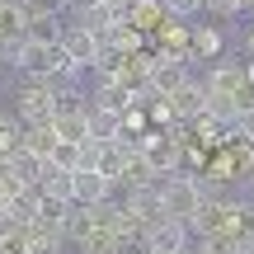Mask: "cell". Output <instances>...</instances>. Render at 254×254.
<instances>
[{
    "mask_svg": "<svg viewBox=\"0 0 254 254\" xmlns=\"http://www.w3.org/2000/svg\"><path fill=\"white\" fill-rule=\"evenodd\" d=\"M207 14H217V19H236V14H245V0H207Z\"/></svg>",
    "mask_w": 254,
    "mask_h": 254,
    "instance_id": "44dd1931",
    "label": "cell"
},
{
    "mask_svg": "<svg viewBox=\"0 0 254 254\" xmlns=\"http://www.w3.org/2000/svg\"><path fill=\"white\" fill-rule=\"evenodd\" d=\"M90 132H94V141H123V113L90 104Z\"/></svg>",
    "mask_w": 254,
    "mask_h": 254,
    "instance_id": "7c38bea8",
    "label": "cell"
},
{
    "mask_svg": "<svg viewBox=\"0 0 254 254\" xmlns=\"http://www.w3.org/2000/svg\"><path fill=\"white\" fill-rule=\"evenodd\" d=\"M109 189L113 184L104 179L99 170H75V207H99V202H109Z\"/></svg>",
    "mask_w": 254,
    "mask_h": 254,
    "instance_id": "ba28073f",
    "label": "cell"
},
{
    "mask_svg": "<svg viewBox=\"0 0 254 254\" xmlns=\"http://www.w3.org/2000/svg\"><path fill=\"white\" fill-rule=\"evenodd\" d=\"M160 198H165V217L189 226V221H193V212L207 202V189H202V179H198V174H170V179L160 184Z\"/></svg>",
    "mask_w": 254,
    "mask_h": 254,
    "instance_id": "6da1fadb",
    "label": "cell"
},
{
    "mask_svg": "<svg viewBox=\"0 0 254 254\" xmlns=\"http://www.w3.org/2000/svg\"><path fill=\"white\" fill-rule=\"evenodd\" d=\"M207 99H240V90L250 85V75H245V62H236V57H221L217 66L207 71Z\"/></svg>",
    "mask_w": 254,
    "mask_h": 254,
    "instance_id": "3957f363",
    "label": "cell"
},
{
    "mask_svg": "<svg viewBox=\"0 0 254 254\" xmlns=\"http://www.w3.org/2000/svg\"><path fill=\"white\" fill-rule=\"evenodd\" d=\"M5 221H9V202L0 198V226H5Z\"/></svg>",
    "mask_w": 254,
    "mask_h": 254,
    "instance_id": "603a6c76",
    "label": "cell"
},
{
    "mask_svg": "<svg viewBox=\"0 0 254 254\" xmlns=\"http://www.w3.org/2000/svg\"><path fill=\"white\" fill-rule=\"evenodd\" d=\"M5 170L14 174V179H24L28 189H38V184H43V174H47V160H38V155H28L24 146H19V151L5 160Z\"/></svg>",
    "mask_w": 254,
    "mask_h": 254,
    "instance_id": "4fadbf2b",
    "label": "cell"
},
{
    "mask_svg": "<svg viewBox=\"0 0 254 254\" xmlns=\"http://www.w3.org/2000/svg\"><path fill=\"white\" fill-rule=\"evenodd\" d=\"M165 0H132L127 5V24L132 28H141V33H160V24H165Z\"/></svg>",
    "mask_w": 254,
    "mask_h": 254,
    "instance_id": "8fae6325",
    "label": "cell"
},
{
    "mask_svg": "<svg viewBox=\"0 0 254 254\" xmlns=\"http://www.w3.org/2000/svg\"><path fill=\"white\" fill-rule=\"evenodd\" d=\"M66 9H71V0H28L24 14H28V28H33V24H57Z\"/></svg>",
    "mask_w": 254,
    "mask_h": 254,
    "instance_id": "9a60e30c",
    "label": "cell"
},
{
    "mask_svg": "<svg viewBox=\"0 0 254 254\" xmlns=\"http://www.w3.org/2000/svg\"><path fill=\"white\" fill-rule=\"evenodd\" d=\"M24 151L38 155V160H52V151H57V132H52V127H24Z\"/></svg>",
    "mask_w": 254,
    "mask_h": 254,
    "instance_id": "2e32d148",
    "label": "cell"
},
{
    "mask_svg": "<svg viewBox=\"0 0 254 254\" xmlns=\"http://www.w3.org/2000/svg\"><path fill=\"white\" fill-rule=\"evenodd\" d=\"M127 250H132V245H127L118 231H94V236L80 245V254H127Z\"/></svg>",
    "mask_w": 254,
    "mask_h": 254,
    "instance_id": "d6986e66",
    "label": "cell"
},
{
    "mask_svg": "<svg viewBox=\"0 0 254 254\" xmlns=\"http://www.w3.org/2000/svg\"><path fill=\"white\" fill-rule=\"evenodd\" d=\"M221 47H226V38H221V28H217V24H193L189 62H221Z\"/></svg>",
    "mask_w": 254,
    "mask_h": 254,
    "instance_id": "52a82bcc",
    "label": "cell"
},
{
    "mask_svg": "<svg viewBox=\"0 0 254 254\" xmlns=\"http://www.w3.org/2000/svg\"><path fill=\"white\" fill-rule=\"evenodd\" d=\"M202 9H207V0H165V14H170V19H179V24L198 19Z\"/></svg>",
    "mask_w": 254,
    "mask_h": 254,
    "instance_id": "ffe728a7",
    "label": "cell"
},
{
    "mask_svg": "<svg viewBox=\"0 0 254 254\" xmlns=\"http://www.w3.org/2000/svg\"><path fill=\"white\" fill-rule=\"evenodd\" d=\"M14 118L24 123V127H52V118H57V94H52V85H47V80L19 85V90H14Z\"/></svg>",
    "mask_w": 254,
    "mask_h": 254,
    "instance_id": "7a4b0ae2",
    "label": "cell"
},
{
    "mask_svg": "<svg viewBox=\"0 0 254 254\" xmlns=\"http://www.w3.org/2000/svg\"><path fill=\"white\" fill-rule=\"evenodd\" d=\"M62 52L71 57L75 66L94 71V62H99V38H94L90 28H80V24H66L62 28Z\"/></svg>",
    "mask_w": 254,
    "mask_h": 254,
    "instance_id": "5b68a950",
    "label": "cell"
},
{
    "mask_svg": "<svg viewBox=\"0 0 254 254\" xmlns=\"http://www.w3.org/2000/svg\"><path fill=\"white\" fill-rule=\"evenodd\" d=\"M189 254H193V245H189Z\"/></svg>",
    "mask_w": 254,
    "mask_h": 254,
    "instance_id": "d4e9b609",
    "label": "cell"
},
{
    "mask_svg": "<svg viewBox=\"0 0 254 254\" xmlns=\"http://www.w3.org/2000/svg\"><path fill=\"white\" fill-rule=\"evenodd\" d=\"M19 146H24V127H19V118H14V113H0V165H5Z\"/></svg>",
    "mask_w": 254,
    "mask_h": 254,
    "instance_id": "ac0fdd59",
    "label": "cell"
},
{
    "mask_svg": "<svg viewBox=\"0 0 254 254\" xmlns=\"http://www.w3.org/2000/svg\"><path fill=\"white\" fill-rule=\"evenodd\" d=\"M52 132H57V141H71V146H90L94 141L90 113H57V118H52Z\"/></svg>",
    "mask_w": 254,
    "mask_h": 254,
    "instance_id": "30bf717a",
    "label": "cell"
},
{
    "mask_svg": "<svg viewBox=\"0 0 254 254\" xmlns=\"http://www.w3.org/2000/svg\"><path fill=\"white\" fill-rule=\"evenodd\" d=\"M189 245H193V236L184 221H160L141 236V254H189Z\"/></svg>",
    "mask_w": 254,
    "mask_h": 254,
    "instance_id": "277c9868",
    "label": "cell"
},
{
    "mask_svg": "<svg viewBox=\"0 0 254 254\" xmlns=\"http://www.w3.org/2000/svg\"><path fill=\"white\" fill-rule=\"evenodd\" d=\"M24 38H28V14H24V5H0V47L24 43Z\"/></svg>",
    "mask_w": 254,
    "mask_h": 254,
    "instance_id": "5bb4252c",
    "label": "cell"
},
{
    "mask_svg": "<svg viewBox=\"0 0 254 254\" xmlns=\"http://www.w3.org/2000/svg\"><path fill=\"white\" fill-rule=\"evenodd\" d=\"M38 193H43L47 202L75 207V174H66V170H52V165H47V174H43V184H38Z\"/></svg>",
    "mask_w": 254,
    "mask_h": 254,
    "instance_id": "9c48e42d",
    "label": "cell"
},
{
    "mask_svg": "<svg viewBox=\"0 0 254 254\" xmlns=\"http://www.w3.org/2000/svg\"><path fill=\"white\" fill-rule=\"evenodd\" d=\"M245 52H250V62H254V28L245 33Z\"/></svg>",
    "mask_w": 254,
    "mask_h": 254,
    "instance_id": "7402d4cb",
    "label": "cell"
},
{
    "mask_svg": "<svg viewBox=\"0 0 254 254\" xmlns=\"http://www.w3.org/2000/svg\"><path fill=\"white\" fill-rule=\"evenodd\" d=\"M62 231H66V240L85 245V240L94 236V217H90V207H71V212H66V221H62Z\"/></svg>",
    "mask_w": 254,
    "mask_h": 254,
    "instance_id": "e0dca14e",
    "label": "cell"
},
{
    "mask_svg": "<svg viewBox=\"0 0 254 254\" xmlns=\"http://www.w3.org/2000/svg\"><path fill=\"white\" fill-rule=\"evenodd\" d=\"M170 113H174V123H198L202 113H207V85L202 80H189L184 90H174L170 94Z\"/></svg>",
    "mask_w": 254,
    "mask_h": 254,
    "instance_id": "8992f818",
    "label": "cell"
},
{
    "mask_svg": "<svg viewBox=\"0 0 254 254\" xmlns=\"http://www.w3.org/2000/svg\"><path fill=\"white\" fill-rule=\"evenodd\" d=\"M250 184H254V170H250Z\"/></svg>",
    "mask_w": 254,
    "mask_h": 254,
    "instance_id": "cb8c5ba5",
    "label": "cell"
}]
</instances>
